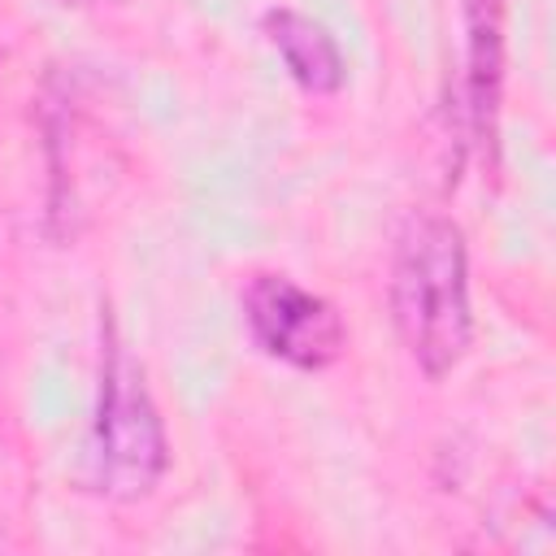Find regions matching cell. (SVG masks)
I'll return each mask as SVG.
<instances>
[{
	"label": "cell",
	"instance_id": "1",
	"mask_svg": "<svg viewBox=\"0 0 556 556\" xmlns=\"http://www.w3.org/2000/svg\"><path fill=\"white\" fill-rule=\"evenodd\" d=\"M391 321L426 378H447L473 339L465 235L443 213L404 226L391 256Z\"/></svg>",
	"mask_w": 556,
	"mask_h": 556
},
{
	"label": "cell",
	"instance_id": "2",
	"mask_svg": "<svg viewBox=\"0 0 556 556\" xmlns=\"http://www.w3.org/2000/svg\"><path fill=\"white\" fill-rule=\"evenodd\" d=\"M169 465L161 413L148 395L143 369L109 330L100 352V400L91 421V482L109 500H143Z\"/></svg>",
	"mask_w": 556,
	"mask_h": 556
},
{
	"label": "cell",
	"instance_id": "3",
	"mask_svg": "<svg viewBox=\"0 0 556 556\" xmlns=\"http://www.w3.org/2000/svg\"><path fill=\"white\" fill-rule=\"evenodd\" d=\"M239 308L256 348L291 369H326L348 348V326L334 304L287 274H252Z\"/></svg>",
	"mask_w": 556,
	"mask_h": 556
},
{
	"label": "cell",
	"instance_id": "4",
	"mask_svg": "<svg viewBox=\"0 0 556 556\" xmlns=\"http://www.w3.org/2000/svg\"><path fill=\"white\" fill-rule=\"evenodd\" d=\"M504 78V0H465V109L473 139H491Z\"/></svg>",
	"mask_w": 556,
	"mask_h": 556
},
{
	"label": "cell",
	"instance_id": "5",
	"mask_svg": "<svg viewBox=\"0 0 556 556\" xmlns=\"http://www.w3.org/2000/svg\"><path fill=\"white\" fill-rule=\"evenodd\" d=\"M265 35H269L274 52L282 56L287 74H291L304 91L330 96V91L343 87L348 61H343L334 35H330L317 17H308V13H300V9H269V13H265Z\"/></svg>",
	"mask_w": 556,
	"mask_h": 556
},
{
	"label": "cell",
	"instance_id": "6",
	"mask_svg": "<svg viewBox=\"0 0 556 556\" xmlns=\"http://www.w3.org/2000/svg\"><path fill=\"white\" fill-rule=\"evenodd\" d=\"M61 4H104V0H61Z\"/></svg>",
	"mask_w": 556,
	"mask_h": 556
}]
</instances>
